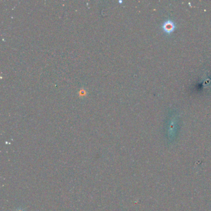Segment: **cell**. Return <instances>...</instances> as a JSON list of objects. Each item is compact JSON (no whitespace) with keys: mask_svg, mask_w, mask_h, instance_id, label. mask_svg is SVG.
<instances>
[{"mask_svg":"<svg viewBox=\"0 0 211 211\" xmlns=\"http://www.w3.org/2000/svg\"><path fill=\"white\" fill-rule=\"evenodd\" d=\"M175 27L176 26L175 23L171 20H167L162 25L163 31L168 34L172 33L175 30Z\"/></svg>","mask_w":211,"mask_h":211,"instance_id":"cell-1","label":"cell"},{"mask_svg":"<svg viewBox=\"0 0 211 211\" xmlns=\"http://www.w3.org/2000/svg\"><path fill=\"white\" fill-rule=\"evenodd\" d=\"M14 211H25V210L22 208H21V207H18V208L16 209Z\"/></svg>","mask_w":211,"mask_h":211,"instance_id":"cell-2","label":"cell"}]
</instances>
